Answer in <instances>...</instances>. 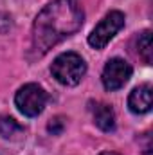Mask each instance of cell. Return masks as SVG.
<instances>
[{"label": "cell", "mask_w": 153, "mask_h": 155, "mask_svg": "<svg viewBox=\"0 0 153 155\" xmlns=\"http://www.w3.org/2000/svg\"><path fill=\"white\" fill-rule=\"evenodd\" d=\"M79 0H54L41 9L33 24V49L38 54L49 52L61 40L69 38L83 25Z\"/></svg>", "instance_id": "obj_1"}, {"label": "cell", "mask_w": 153, "mask_h": 155, "mask_svg": "<svg viewBox=\"0 0 153 155\" xmlns=\"http://www.w3.org/2000/svg\"><path fill=\"white\" fill-rule=\"evenodd\" d=\"M50 72L61 85L67 87H74L81 81V78L86 72V65L83 61V58L76 52H63L60 54L52 65H50Z\"/></svg>", "instance_id": "obj_2"}, {"label": "cell", "mask_w": 153, "mask_h": 155, "mask_svg": "<svg viewBox=\"0 0 153 155\" xmlns=\"http://www.w3.org/2000/svg\"><path fill=\"white\" fill-rule=\"evenodd\" d=\"M15 103L18 107V110L27 117H36L41 114V110L45 108L47 103V92L36 85V83H29L24 85L16 96H15Z\"/></svg>", "instance_id": "obj_3"}, {"label": "cell", "mask_w": 153, "mask_h": 155, "mask_svg": "<svg viewBox=\"0 0 153 155\" xmlns=\"http://www.w3.org/2000/svg\"><path fill=\"white\" fill-rule=\"evenodd\" d=\"M124 27V15L121 11H110L97 25L96 29L90 33L88 43L94 49H103L115 35Z\"/></svg>", "instance_id": "obj_4"}, {"label": "cell", "mask_w": 153, "mask_h": 155, "mask_svg": "<svg viewBox=\"0 0 153 155\" xmlns=\"http://www.w3.org/2000/svg\"><path fill=\"white\" fill-rule=\"evenodd\" d=\"M132 78V67L121 58H112L103 69V85L106 90H119Z\"/></svg>", "instance_id": "obj_5"}, {"label": "cell", "mask_w": 153, "mask_h": 155, "mask_svg": "<svg viewBox=\"0 0 153 155\" xmlns=\"http://www.w3.org/2000/svg\"><path fill=\"white\" fill-rule=\"evenodd\" d=\"M151 87L150 85H139L132 90L128 97V107L133 114H146L151 110Z\"/></svg>", "instance_id": "obj_6"}, {"label": "cell", "mask_w": 153, "mask_h": 155, "mask_svg": "<svg viewBox=\"0 0 153 155\" xmlns=\"http://www.w3.org/2000/svg\"><path fill=\"white\" fill-rule=\"evenodd\" d=\"M92 116H94V123L103 132H114L115 130L114 110L106 103H92Z\"/></svg>", "instance_id": "obj_7"}, {"label": "cell", "mask_w": 153, "mask_h": 155, "mask_svg": "<svg viewBox=\"0 0 153 155\" xmlns=\"http://www.w3.org/2000/svg\"><path fill=\"white\" fill-rule=\"evenodd\" d=\"M0 135L4 139H20L24 135V126L13 117H0Z\"/></svg>", "instance_id": "obj_8"}, {"label": "cell", "mask_w": 153, "mask_h": 155, "mask_svg": "<svg viewBox=\"0 0 153 155\" xmlns=\"http://www.w3.org/2000/svg\"><path fill=\"white\" fill-rule=\"evenodd\" d=\"M137 51H139V56L144 60V63H151L153 61V45H151V33L150 31H144L139 40H137Z\"/></svg>", "instance_id": "obj_9"}, {"label": "cell", "mask_w": 153, "mask_h": 155, "mask_svg": "<svg viewBox=\"0 0 153 155\" xmlns=\"http://www.w3.org/2000/svg\"><path fill=\"white\" fill-rule=\"evenodd\" d=\"M63 128H65L63 117H54V119H50V123L47 124V130H49L52 135H60V134L63 132Z\"/></svg>", "instance_id": "obj_10"}, {"label": "cell", "mask_w": 153, "mask_h": 155, "mask_svg": "<svg viewBox=\"0 0 153 155\" xmlns=\"http://www.w3.org/2000/svg\"><path fill=\"white\" fill-rule=\"evenodd\" d=\"M101 155H117V153H108V152H106V153H101Z\"/></svg>", "instance_id": "obj_11"}]
</instances>
